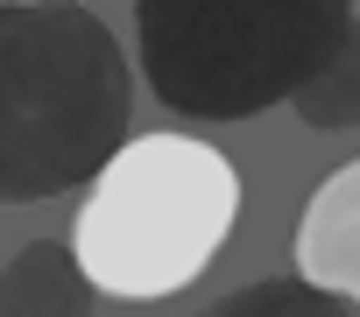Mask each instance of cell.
Returning <instances> with one entry per match:
<instances>
[{
	"label": "cell",
	"mask_w": 360,
	"mask_h": 317,
	"mask_svg": "<svg viewBox=\"0 0 360 317\" xmlns=\"http://www.w3.org/2000/svg\"><path fill=\"white\" fill-rule=\"evenodd\" d=\"M134 78L78 0L0 8V205H43L127 148Z\"/></svg>",
	"instance_id": "cell-1"
},
{
	"label": "cell",
	"mask_w": 360,
	"mask_h": 317,
	"mask_svg": "<svg viewBox=\"0 0 360 317\" xmlns=\"http://www.w3.org/2000/svg\"><path fill=\"white\" fill-rule=\"evenodd\" d=\"M240 219V177L212 141L141 134L92 177L71 247L99 296L162 303L191 289Z\"/></svg>",
	"instance_id": "cell-2"
},
{
	"label": "cell",
	"mask_w": 360,
	"mask_h": 317,
	"mask_svg": "<svg viewBox=\"0 0 360 317\" xmlns=\"http://www.w3.org/2000/svg\"><path fill=\"white\" fill-rule=\"evenodd\" d=\"M353 29V0H134L141 78L184 120L283 106Z\"/></svg>",
	"instance_id": "cell-3"
},
{
	"label": "cell",
	"mask_w": 360,
	"mask_h": 317,
	"mask_svg": "<svg viewBox=\"0 0 360 317\" xmlns=\"http://www.w3.org/2000/svg\"><path fill=\"white\" fill-rule=\"evenodd\" d=\"M297 275L360 303V155L339 163L297 219Z\"/></svg>",
	"instance_id": "cell-4"
},
{
	"label": "cell",
	"mask_w": 360,
	"mask_h": 317,
	"mask_svg": "<svg viewBox=\"0 0 360 317\" xmlns=\"http://www.w3.org/2000/svg\"><path fill=\"white\" fill-rule=\"evenodd\" d=\"M92 296L99 282L64 240H29L0 268V317H92Z\"/></svg>",
	"instance_id": "cell-5"
},
{
	"label": "cell",
	"mask_w": 360,
	"mask_h": 317,
	"mask_svg": "<svg viewBox=\"0 0 360 317\" xmlns=\"http://www.w3.org/2000/svg\"><path fill=\"white\" fill-rule=\"evenodd\" d=\"M290 106H297V120L304 127H360V22L339 36V50L290 92Z\"/></svg>",
	"instance_id": "cell-6"
},
{
	"label": "cell",
	"mask_w": 360,
	"mask_h": 317,
	"mask_svg": "<svg viewBox=\"0 0 360 317\" xmlns=\"http://www.w3.org/2000/svg\"><path fill=\"white\" fill-rule=\"evenodd\" d=\"M198 317H353L346 310V296H332V289H318V282H283V275H269V282H248V289H226L219 303H205Z\"/></svg>",
	"instance_id": "cell-7"
},
{
	"label": "cell",
	"mask_w": 360,
	"mask_h": 317,
	"mask_svg": "<svg viewBox=\"0 0 360 317\" xmlns=\"http://www.w3.org/2000/svg\"><path fill=\"white\" fill-rule=\"evenodd\" d=\"M0 8H15V0H0Z\"/></svg>",
	"instance_id": "cell-8"
}]
</instances>
